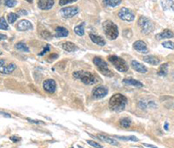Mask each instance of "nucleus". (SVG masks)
Returning a JSON list of instances; mask_svg holds the SVG:
<instances>
[{
    "label": "nucleus",
    "mask_w": 174,
    "mask_h": 148,
    "mask_svg": "<svg viewBox=\"0 0 174 148\" xmlns=\"http://www.w3.org/2000/svg\"><path fill=\"white\" fill-rule=\"evenodd\" d=\"M126 104H127L126 97L124 96L121 93H117L110 98L109 106L112 111H121L125 109Z\"/></svg>",
    "instance_id": "f257e3e1"
},
{
    "label": "nucleus",
    "mask_w": 174,
    "mask_h": 148,
    "mask_svg": "<svg viewBox=\"0 0 174 148\" xmlns=\"http://www.w3.org/2000/svg\"><path fill=\"white\" fill-rule=\"evenodd\" d=\"M73 77L75 79H80L84 85H92L99 82V79L89 72H84V71L75 72L73 73Z\"/></svg>",
    "instance_id": "f03ea898"
},
{
    "label": "nucleus",
    "mask_w": 174,
    "mask_h": 148,
    "mask_svg": "<svg viewBox=\"0 0 174 148\" xmlns=\"http://www.w3.org/2000/svg\"><path fill=\"white\" fill-rule=\"evenodd\" d=\"M103 30L106 36L110 40H114L119 37V28L111 20H106L103 23Z\"/></svg>",
    "instance_id": "7ed1b4c3"
},
{
    "label": "nucleus",
    "mask_w": 174,
    "mask_h": 148,
    "mask_svg": "<svg viewBox=\"0 0 174 148\" xmlns=\"http://www.w3.org/2000/svg\"><path fill=\"white\" fill-rule=\"evenodd\" d=\"M138 27L141 30V31L146 35L150 34L154 31V24L152 23V21L143 16H141L138 18Z\"/></svg>",
    "instance_id": "20e7f679"
},
{
    "label": "nucleus",
    "mask_w": 174,
    "mask_h": 148,
    "mask_svg": "<svg viewBox=\"0 0 174 148\" xmlns=\"http://www.w3.org/2000/svg\"><path fill=\"white\" fill-rule=\"evenodd\" d=\"M108 60L113 65L115 68L120 72H127L129 69L128 66L126 64V62L121 58L118 57V56H115V55H111L108 57Z\"/></svg>",
    "instance_id": "39448f33"
},
{
    "label": "nucleus",
    "mask_w": 174,
    "mask_h": 148,
    "mask_svg": "<svg viewBox=\"0 0 174 148\" xmlns=\"http://www.w3.org/2000/svg\"><path fill=\"white\" fill-rule=\"evenodd\" d=\"M93 63L94 65L97 66L98 70L103 75H105L106 77H113V73L109 69L108 67V64L106 63L105 60L101 59V58H99V57H96L93 59Z\"/></svg>",
    "instance_id": "423d86ee"
},
{
    "label": "nucleus",
    "mask_w": 174,
    "mask_h": 148,
    "mask_svg": "<svg viewBox=\"0 0 174 148\" xmlns=\"http://www.w3.org/2000/svg\"><path fill=\"white\" fill-rule=\"evenodd\" d=\"M119 18L122 19V20H125V21H127V22H131L134 20L135 18V14L134 12L130 10L128 8H121L118 13Z\"/></svg>",
    "instance_id": "0eeeda50"
},
{
    "label": "nucleus",
    "mask_w": 174,
    "mask_h": 148,
    "mask_svg": "<svg viewBox=\"0 0 174 148\" xmlns=\"http://www.w3.org/2000/svg\"><path fill=\"white\" fill-rule=\"evenodd\" d=\"M16 65L13 63L7 64L5 59H0V73L11 74L16 69Z\"/></svg>",
    "instance_id": "6e6552de"
},
{
    "label": "nucleus",
    "mask_w": 174,
    "mask_h": 148,
    "mask_svg": "<svg viewBox=\"0 0 174 148\" xmlns=\"http://www.w3.org/2000/svg\"><path fill=\"white\" fill-rule=\"evenodd\" d=\"M79 10L77 6H69V7H65L60 10L61 15L65 18H70L74 17L75 15L78 13Z\"/></svg>",
    "instance_id": "1a4fd4ad"
},
{
    "label": "nucleus",
    "mask_w": 174,
    "mask_h": 148,
    "mask_svg": "<svg viewBox=\"0 0 174 148\" xmlns=\"http://www.w3.org/2000/svg\"><path fill=\"white\" fill-rule=\"evenodd\" d=\"M108 93V89L105 86H98L92 91V95L95 98H102Z\"/></svg>",
    "instance_id": "9d476101"
},
{
    "label": "nucleus",
    "mask_w": 174,
    "mask_h": 148,
    "mask_svg": "<svg viewBox=\"0 0 174 148\" xmlns=\"http://www.w3.org/2000/svg\"><path fill=\"white\" fill-rule=\"evenodd\" d=\"M43 88L45 89V91H46L47 92L53 93L56 91L57 84L53 79H46V81L43 83Z\"/></svg>",
    "instance_id": "9b49d317"
},
{
    "label": "nucleus",
    "mask_w": 174,
    "mask_h": 148,
    "mask_svg": "<svg viewBox=\"0 0 174 148\" xmlns=\"http://www.w3.org/2000/svg\"><path fill=\"white\" fill-rule=\"evenodd\" d=\"M55 0H38V6L41 10H50L53 7Z\"/></svg>",
    "instance_id": "f8f14e48"
},
{
    "label": "nucleus",
    "mask_w": 174,
    "mask_h": 148,
    "mask_svg": "<svg viewBox=\"0 0 174 148\" xmlns=\"http://www.w3.org/2000/svg\"><path fill=\"white\" fill-rule=\"evenodd\" d=\"M133 48L140 53H148L149 50L147 48V44L142 40H138L133 44Z\"/></svg>",
    "instance_id": "ddd939ff"
},
{
    "label": "nucleus",
    "mask_w": 174,
    "mask_h": 148,
    "mask_svg": "<svg viewBox=\"0 0 174 148\" xmlns=\"http://www.w3.org/2000/svg\"><path fill=\"white\" fill-rule=\"evenodd\" d=\"M33 29V25L32 24L28 21V20H21L20 22H18V24H17V30L19 31H28V30Z\"/></svg>",
    "instance_id": "4468645a"
},
{
    "label": "nucleus",
    "mask_w": 174,
    "mask_h": 148,
    "mask_svg": "<svg viewBox=\"0 0 174 148\" xmlns=\"http://www.w3.org/2000/svg\"><path fill=\"white\" fill-rule=\"evenodd\" d=\"M156 39L158 40H161V39H166V38H172L174 37V33L169 29L164 30L162 32H160L159 34L156 35Z\"/></svg>",
    "instance_id": "2eb2a0df"
},
{
    "label": "nucleus",
    "mask_w": 174,
    "mask_h": 148,
    "mask_svg": "<svg viewBox=\"0 0 174 148\" xmlns=\"http://www.w3.org/2000/svg\"><path fill=\"white\" fill-rule=\"evenodd\" d=\"M131 67L139 73H145L147 72V68L144 66V65L140 64L139 62H138L136 60H132L131 61Z\"/></svg>",
    "instance_id": "dca6fc26"
},
{
    "label": "nucleus",
    "mask_w": 174,
    "mask_h": 148,
    "mask_svg": "<svg viewBox=\"0 0 174 148\" xmlns=\"http://www.w3.org/2000/svg\"><path fill=\"white\" fill-rule=\"evenodd\" d=\"M69 35V31L65 27L62 26H58L56 28V33H55V37H67Z\"/></svg>",
    "instance_id": "f3484780"
},
{
    "label": "nucleus",
    "mask_w": 174,
    "mask_h": 148,
    "mask_svg": "<svg viewBox=\"0 0 174 148\" xmlns=\"http://www.w3.org/2000/svg\"><path fill=\"white\" fill-rule=\"evenodd\" d=\"M123 83L125 84V85H132V86H135L137 88H141L144 86V85L138 80L136 79H125L123 80Z\"/></svg>",
    "instance_id": "a211bd4d"
},
{
    "label": "nucleus",
    "mask_w": 174,
    "mask_h": 148,
    "mask_svg": "<svg viewBox=\"0 0 174 148\" xmlns=\"http://www.w3.org/2000/svg\"><path fill=\"white\" fill-rule=\"evenodd\" d=\"M143 60L144 62L150 64V65H152V66H157L159 65L160 60H159V58L155 57V56H152V55H147L143 58Z\"/></svg>",
    "instance_id": "6ab92c4d"
},
{
    "label": "nucleus",
    "mask_w": 174,
    "mask_h": 148,
    "mask_svg": "<svg viewBox=\"0 0 174 148\" xmlns=\"http://www.w3.org/2000/svg\"><path fill=\"white\" fill-rule=\"evenodd\" d=\"M90 38L91 39V41L94 43V44H98V45H100V46H104L106 44V41L105 39L100 36H98V35H95V34H92L91 33L90 34Z\"/></svg>",
    "instance_id": "aec40b11"
},
{
    "label": "nucleus",
    "mask_w": 174,
    "mask_h": 148,
    "mask_svg": "<svg viewBox=\"0 0 174 148\" xmlns=\"http://www.w3.org/2000/svg\"><path fill=\"white\" fill-rule=\"evenodd\" d=\"M161 5L164 11L172 10L174 11V0H161Z\"/></svg>",
    "instance_id": "412c9836"
},
{
    "label": "nucleus",
    "mask_w": 174,
    "mask_h": 148,
    "mask_svg": "<svg viewBox=\"0 0 174 148\" xmlns=\"http://www.w3.org/2000/svg\"><path fill=\"white\" fill-rule=\"evenodd\" d=\"M62 48L65 51H66V52H75L78 49L75 44H73V43H71V42H65V43H63L62 44Z\"/></svg>",
    "instance_id": "4be33fe9"
},
{
    "label": "nucleus",
    "mask_w": 174,
    "mask_h": 148,
    "mask_svg": "<svg viewBox=\"0 0 174 148\" xmlns=\"http://www.w3.org/2000/svg\"><path fill=\"white\" fill-rule=\"evenodd\" d=\"M98 138H99V140H101L102 141H105L106 143L111 144V145H112V146H118V145H119V142L115 140V139H112V138L106 137L105 135H101V134H99V135H98Z\"/></svg>",
    "instance_id": "5701e85b"
},
{
    "label": "nucleus",
    "mask_w": 174,
    "mask_h": 148,
    "mask_svg": "<svg viewBox=\"0 0 174 148\" xmlns=\"http://www.w3.org/2000/svg\"><path fill=\"white\" fill-rule=\"evenodd\" d=\"M168 66H169V65L167 63L161 65L158 70V72H157V74L159 76H164V77L166 76L167 73H168Z\"/></svg>",
    "instance_id": "b1692460"
},
{
    "label": "nucleus",
    "mask_w": 174,
    "mask_h": 148,
    "mask_svg": "<svg viewBox=\"0 0 174 148\" xmlns=\"http://www.w3.org/2000/svg\"><path fill=\"white\" fill-rule=\"evenodd\" d=\"M84 25H85V23L83 22L82 24L75 26L74 32L78 36H84Z\"/></svg>",
    "instance_id": "393cba45"
},
{
    "label": "nucleus",
    "mask_w": 174,
    "mask_h": 148,
    "mask_svg": "<svg viewBox=\"0 0 174 148\" xmlns=\"http://www.w3.org/2000/svg\"><path fill=\"white\" fill-rule=\"evenodd\" d=\"M122 0H103L104 5L106 6H110V7H116L118 6Z\"/></svg>",
    "instance_id": "a878e982"
},
{
    "label": "nucleus",
    "mask_w": 174,
    "mask_h": 148,
    "mask_svg": "<svg viewBox=\"0 0 174 148\" xmlns=\"http://www.w3.org/2000/svg\"><path fill=\"white\" fill-rule=\"evenodd\" d=\"M15 47H16V49H17V50H18V51H21V52H30V50H29L28 46L24 44V43H23V42H19V43L16 44Z\"/></svg>",
    "instance_id": "bb28decb"
},
{
    "label": "nucleus",
    "mask_w": 174,
    "mask_h": 148,
    "mask_svg": "<svg viewBox=\"0 0 174 148\" xmlns=\"http://www.w3.org/2000/svg\"><path fill=\"white\" fill-rule=\"evenodd\" d=\"M119 125L124 128H129L130 126H131V121L128 118H123L119 121Z\"/></svg>",
    "instance_id": "cd10ccee"
},
{
    "label": "nucleus",
    "mask_w": 174,
    "mask_h": 148,
    "mask_svg": "<svg viewBox=\"0 0 174 148\" xmlns=\"http://www.w3.org/2000/svg\"><path fill=\"white\" fill-rule=\"evenodd\" d=\"M116 139L118 140H126V141H138V139L136 138L135 136H130V137H124V136H115Z\"/></svg>",
    "instance_id": "c85d7f7f"
},
{
    "label": "nucleus",
    "mask_w": 174,
    "mask_h": 148,
    "mask_svg": "<svg viewBox=\"0 0 174 148\" xmlns=\"http://www.w3.org/2000/svg\"><path fill=\"white\" fill-rule=\"evenodd\" d=\"M17 18H18V15L16 14V13H13V12L9 13L7 16L8 22L10 23V24H13V23L15 22L16 20H17Z\"/></svg>",
    "instance_id": "c756f323"
},
{
    "label": "nucleus",
    "mask_w": 174,
    "mask_h": 148,
    "mask_svg": "<svg viewBox=\"0 0 174 148\" xmlns=\"http://www.w3.org/2000/svg\"><path fill=\"white\" fill-rule=\"evenodd\" d=\"M0 29L1 30H8L9 29V25L7 22L5 20V18L4 17L0 18Z\"/></svg>",
    "instance_id": "7c9ffc66"
},
{
    "label": "nucleus",
    "mask_w": 174,
    "mask_h": 148,
    "mask_svg": "<svg viewBox=\"0 0 174 148\" xmlns=\"http://www.w3.org/2000/svg\"><path fill=\"white\" fill-rule=\"evenodd\" d=\"M5 5L7 7L12 8L17 5V0H5Z\"/></svg>",
    "instance_id": "2f4dec72"
},
{
    "label": "nucleus",
    "mask_w": 174,
    "mask_h": 148,
    "mask_svg": "<svg viewBox=\"0 0 174 148\" xmlns=\"http://www.w3.org/2000/svg\"><path fill=\"white\" fill-rule=\"evenodd\" d=\"M162 45H163L165 48H167V49H172V50H173L174 49V43L173 42H172V41L163 42V43H162Z\"/></svg>",
    "instance_id": "473e14b6"
},
{
    "label": "nucleus",
    "mask_w": 174,
    "mask_h": 148,
    "mask_svg": "<svg viewBox=\"0 0 174 148\" xmlns=\"http://www.w3.org/2000/svg\"><path fill=\"white\" fill-rule=\"evenodd\" d=\"M86 142H87V144H89L91 146H92V147H95V148H103V146L100 145V144H99V143H97V142H95V141L93 140H86Z\"/></svg>",
    "instance_id": "72a5a7b5"
},
{
    "label": "nucleus",
    "mask_w": 174,
    "mask_h": 148,
    "mask_svg": "<svg viewBox=\"0 0 174 148\" xmlns=\"http://www.w3.org/2000/svg\"><path fill=\"white\" fill-rule=\"evenodd\" d=\"M77 0H59V5L64 6L67 4H71V3H74Z\"/></svg>",
    "instance_id": "f704fd0d"
},
{
    "label": "nucleus",
    "mask_w": 174,
    "mask_h": 148,
    "mask_svg": "<svg viewBox=\"0 0 174 148\" xmlns=\"http://www.w3.org/2000/svg\"><path fill=\"white\" fill-rule=\"evenodd\" d=\"M123 35L126 37V38L131 37V36H132V32H131V30H129V29L125 30V31H124V32H123Z\"/></svg>",
    "instance_id": "c9c22d12"
},
{
    "label": "nucleus",
    "mask_w": 174,
    "mask_h": 148,
    "mask_svg": "<svg viewBox=\"0 0 174 148\" xmlns=\"http://www.w3.org/2000/svg\"><path fill=\"white\" fill-rule=\"evenodd\" d=\"M41 36H42L43 37H45L46 39H49V38H51V37H52L51 33H50L49 31H42V32H41Z\"/></svg>",
    "instance_id": "e433bc0d"
},
{
    "label": "nucleus",
    "mask_w": 174,
    "mask_h": 148,
    "mask_svg": "<svg viewBox=\"0 0 174 148\" xmlns=\"http://www.w3.org/2000/svg\"><path fill=\"white\" fill-rule=\"evenodd\" d=\"M50 49H51V47H50V45H49V44H46V47L44 48V50H43L42 52H40V53H39L38 55H39V56H44V55L46 54V52H49V51H50Z\"/></svg>",
    "instance_id": "4c0bfd02"
},
{
    "label": "nucleus",
    "mask_w": 174,
    "mask_h": 148,
    "mask_svg": "<svg viewBox=\"0 0 174 148\" xmlns=\"http://www.w3.org/2000/svg\"><path fill=\"white\" fill-rule=\"evenodd\" d=\"M58 58H59V55H58V54H56V53H52V54H51V55L49 56V58L47 59V60H48L49 62H51V61H53V60L57 59Z\"/></svg>",
    "instance_id": "58836bf2"
},
{
    "label": "nucleus",
    "mask_w": 174,
    "mask_h": 148,
    "mask_svg": "<svg viewBox=\"0 0 174 148\" xmlns=\"http://www.w3.org/2000/svg\"><path fill=\"white\" fill-rule=\"evenodd\" d=\"M138 105H139V107H140L141 109L145 110V109L148 107V103H146V102H144V101H140L139 104H138Z\"/></svg>",
    "instance_id": "ea45409f"
},
{
    "label": "nucleus",
    "mask_w": 174,
    "mask_h": 148,
    "mask_svg": "<svg viewBox=\"0 0 174 148\" xmlns=\"http://www.w3.org/2000/svg\"><path fill=\"white\" fill-rule=\"evenodd\" d=\"M27 120L30 122V123H33V124H44V122L43 121H40V120H34V119H30V118H27Z\"/></svg>",
    "instance_id": "a19ab883"
},
{
    "label": "nucleus",
    "mask_w": 174,
    "mask_h": 148,
    "mask_svg": "<svg viewBox=\"0 0 174 148\" xmlns=\"http://www.w3.org/2000/svg\"><path fill=\"white\" fill-rule=\"evenodd\" d=\"M10 140L13 141V142H17V141L20 140V138L17 137V136H11V137H10Z\"/></svg>",
    "instance_id": "79ce46f5"
},
{
    "label": "nucleus",
    "mask_w": 174,
    "mask_h": 148,
    "mask_svg": "<svg viewBox=\"0 0 174 148\" xmlns=\"http://www.w3.org/2000/svg\"><path fill=\"white\" fill-rule=\"evenodd\" d=\"M0 114L3 115L4 117L5 118H11V115L10 113H6V112H4V111H0Z\"/></svg>",
    "instance_id": "37998d69"
},
{
    "label": "nucleus",
    "mask_w": 174,
    "mask_h": 148,
    "mask_svg": "<svg viewBox=\"0 0 174 148\" xmlns=\"http://www.w3.org/2000/svg\"><path fill=\"white\" fill-rule=\"evenodd\" d=\"M28 12L26 11H24V10H20L19 11H17V15H27Z\"/></svg>",
    "instance_id": "c03bdc74"
},
{
    "label": "nucleus",
    "mask_w": 174,
    "mask_h": 148,
    "mask_svg": "<svg viewBox=\"0 0 174 148\" xmlns=\"http://www.w3.org/2000/svg\"><path fill=\"white\" fill-rule=\"evenodd\" d=\"M7 38V36L6 35H4V34H1L0 33V40H5Z\"/></svg>",
    "instance_id": "a18cd8bd"
},
{
    "label": "nucleus",
    "mask_w": 174,
    "mask_h": 148,
    "mask_svg": "<svg viewBox=\"0 0 174 148\" xmlns=\"http://www.w3.org/2000/svg\"><path fill=\"white\" fill-rule=\"evenodd\" d=\"M144 146L146 147H151V148H158L157 146H151V145H148V144H144Z\"/></svg>",
    "instance_id": "49530a36"
},
{
    "label": "nucleus",
    "mask_w": 174,
    "mask_h": 148,
    "mask_svg": "<svg viewBox=\"0 0 174 148\" xmlns=\"http://www.w3.org/2000/svg\"><path fill=\"white\" fill-rule=\"evenodd\" d=\"M165 130H168V123H166L165 124Z\"/></svg>",
    "instance_id": "de8ad7c7"
},
{
    "label": "nucleus",
    "mask_w": 174,
    "mask_h": 148,
    "mask_svg": "<svg viewBox=\"0 0 174 148\" xmlns=\"http://www.w3.org/2000/svg\"><path fill=\"white\" fill-rule=\"evenodd\" d=\"M27 2H29V3H32L33 2V0H26Z\"/></svg>",
    "instance_id": "09e8293b"
},
{
    "label": "nucleus",
    "mask_w": 174,
    "mask_h": 148,
    "mask_svg": "<svg viewBox=\"0 0 174 148\" xmlns=\"http://www.w3.org/2000/svg\"><path fill=\"white\" fill-rule=\"evenodd\" d=\"M78 147H79V148H83V147H81V146H78Z\"/></svg>",
    "instance_id": "8fccbe9b"
},
{
    "label": "nucleus",
    "mask_w": 174,
    "mask_h": 148,
    "mask_svg": "<svg viewBox=\"0 0 174 148\" xmlns=\"http://www.w3.org/2000/svg\"><path fill=\"white\" fill-rule=\"evenodd\" d=\"M1 54H2V52H1V51H0V55H1Z\"/></svg>",
    "instance_id": "3c124183"
},
{
    "label": "nucleus",
    "mask_w": 174,
    "mask_h": 148,
    "mask_svg": "<svg viewBox=\"0 0 174 148\" xmlns=\"http://www.w3.org/2000/svg\"><path fill=\"white\" fill-rule=\"evenodd\" d=\"M1 1H2V0H0V3H1Z\"/></svg>",
    "instance_id": "603ef678"
},
{
    "label": "nucleus",
    "mask_w": 174,
    "mask_h": 148,
    "mask_svg": "<svg viewBox=\"0 0 174 148\" xmlns=\"http://www.w3.org/2000/svg\"><path fill=\"white\" fill-rule=\"evenodd\" d=\"M173 77H174V74H173Z\"/></svg>",
    "instance_id": "864d4df0"
}]
</instances>
